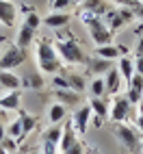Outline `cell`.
I'll return each instance as SVG.
<instances>
[{
    "mask_svg": "<svg viewBox=\"0 0 143 154\" xmlns=\"http://www.w3.org/2000/svg\"><path fill=\"white\" fill-rule=\"evenodd\" d=\"M35 61H37L39 74L44 76H54L63 69V61L59 59L56 48L48 37H39L35 42Z\"/></svg>",
    "mask_w": 143,
    "mask_h": 154,
    "instance_id": "1",
    "label": "cell"
},
{
    "mask_svg": "<svg viewBox=\"0 0 143 154\" xmlns=\"http://www.w3.org/2000/svg\"><path fill=\"white\" fill-rule=\"evenodd\" d=\"M54 48L59 52V59L63 61V65H87V52L83 50V46H80L74 37H59L54 42Z\"/></svg>",
    "mask_w": 143,
    "mask_h": 154,
    "instance_id": "2",
    "label": "cell"
},
{
    "mask_svg": "<svg viewBox=\"0 0 143 154\" xmlns=\"http://www.w3.org/2000/svg\"><path fill=\"white\" fill-rule=\"evenodd\" d=\"M80 22L85 24L89 39L93 42L96 46H106V44H113V33L108 30L104 17H98V15H91L87 11H80Z\"/></svg>",
    "mask_w": 143,
    "mask_h": 154,
    "instance_id": "3",
    "label": "cell"
},
{
    "mask_svg": "<svg viewBox=\"0 0 143 154\" xmlns=\"http://www.w3.org/2000/svg\"><path fill=\"white\" fill-rule=\"evenodd\" d=\"M135 13H132V9H126V7H115V9H108L106 15H104V22L108 26L111 33H117L119 28H126L135 22Z\"/></svg>",
    "mask_w": 143,
    "mask_h": 154,
    "instance_id": "4",
    "label": "cell"
},
{
    "mask_svg": "<svg viewBox=\"0 0 143 154\" xmlns=\"http://www.w3.org/2000/svg\"><path fill=\"white\" fill-rule=\"evenodd\" d=\"M115 137L117 141L124 146L130 154H139V146H141V135H139V130L135 126H130V124H115Z\"/></svg>",
    "mask_w": 143,
    "mask_h": 154,
    "instance_id": "5",
    "label": "cell"
},
{
    "mask_svg": "<svg viewBox=\"0 0 143 154\" xmlns=\"http://www.w3.org/2000/svg\"><path fill=\"white\" fill-rule=\"evenodd\" d=\"M132 113V104L126 100V96H113L111 102V111H108V119L113 124H124Z\"/></svg>",
    "mask_w": 143,
    "mask_h": 154,
    "instance_id": "6",
    "label": "cell"
},
{
    "mask_svg": "<svg viewBox=\"0 0 143 154\" xmlns=\"http://www.w3.org/2000/svg\"><path fill=\"white\" fill-rule=\"evenodd\" d=\"M26 61V50L20 48V46H9L5 48V52L0 54V72L2 69H13V67H20Z\"/></svg>",
    "mask_w": 143,
    "mask_h": 154,
    "instance_id": "7",
    "label": "cell"
},
{
    "mask_svg": "<svg viewBox=\"0 0 143 154\" xmlns=\"http://www.w3.org/2000/svg\"><path fill=\"white\" fill-rule=\"evenodd\" d=\"M96 57L100 59H106V61H119L121 57H126L128 54V48L126 46H117V44H106V46H96Z\"/></svg>",
    "mask_w": 143,
    "mask_h": 154,
    "instance_id": "8",
    "label": "cell"
},
{
    "mask_svg": "<svg viewBox=\"0 0 143 154\" xmlns=\"http://www.w3.org/2000/svg\"><path fill=\"white\" fill-rule=\"evenodd\" d=\"M126 100L130 104H141L143 102V76L141 74H135L132 80L126 85V91H124Z\"/></svg>",
    "mask_w": 143,
    "mask_h": 154,
    "instance_id": "9",
    "label": "cell"
},
{
    "mask_svg": "<svg viewBox=\"0 0 143 154\" xmlns=\"http://www.w3.org/2000/svg\"><path fill=\"white\" fill-rule=\"evenodd\" d=\"M104 85H106V96H119L121 87H126L124 78H121L119 69L117 67H111L104 76Z\"/></svg>",
    "mask_w": 143,
    "mask_h": 154,
    "instance_id": "10",
    "label": "cell"
},
{
    "mask_svg": "<svg viewBox=\"0 0 143 154\" xmlns=\"http://www.w3.org/2000/svg\"><path fill=\"white\" fill-rule=\"evenodd\" d=\"M76 143H78V132H76L74 124H72V119H69L63 126V135H61V143H59V154L67 152L69 148H74Z\"/></svg>",
    "mask_w": 143,
    "mask_h": 154,
    "instance_id": "11",
    "label": "cell"
},
{
    "mask_svg": "<svg viewBox=\"0 0 143 154\" xmlns=\"http://www.w3.org/2000/svg\"><path fill=\"white\" fill-rule=\"evenodd\" d=\"M89 117H91L89 104H85V106H80V109L74 111V115H72V124H74V128H76L78 135H85V132H87V128H89Z\"/></svg>",
    "mask_w": 143,
    "mask_h": 154,
    "instance_id": "12",
    "label": "cell"
},
{
    "mask_svg": "<svg viewBox=\"0 0 143 154\" xmlns=\"http://www.w3.org/2000/svg\"><path fill=\"white\" fill-rule=\"evenodd\" d=\"M17 20V7L11 2V0H0V24L2 26H15Z\"/></svg>",
    "mask_w": 143,
    "mask_h": 154,
    "instance_id": "13",
    "label": "cell"
},
{
    "mask_svg": "<svg viewBox=\"0 0 143 154\" xmlns=\"http://www.w3.org/2000/svg\"><path fill=\"white\" fill-rule=\"evenodd\" d=\"M89 109H91V115L93 117H98V119H108V111H111V100H108V96H104V98H91V102H89Z\"/></svg>",
    "mask_w": 143,
    "mask_h": 154,
    "instance_id": "14",
    "label": "cell"
},
{
    "mask_svg": "<svg viewBox=\"0 0 143 154\" xmlns=\"http://www.w3.org/2000/svg\"><path fill=\"white\" fill-rule=\"evenodd\" d=\"M35 37H37V30L35 28H30V26H26L24 22L20 24V28H17V35H15V46H20V48H30L35 44Z\"/></svg>",
    "mask_w": 143,
    "mask_h": 154,
    "instance_id": "15",
    "label": "cell"
},
{
    "mask_svg": "<svg viewBox=\"0 0 143 154\" xmlns=\"http://www.w3.org/2000/svg\"><path fill=\"white\" fill-rule=\"evenodd\" d=\"M22 87V78H20L13 69H2L0 72V89L5 91H20Z\"/></svg>",
    "mask_w": 143,
    "mask_h": 154,
    "instance_id": "16",
    "label": "cell"
},
{
    "mask_svg": "<svg viewBox=\"0 0 143 154\" xmlns=\"http://www.w3.org/2000/svg\"><path fill=\"white\" fill-rule=\"evenodd\" d=\"M20 102H22V94L20 91H0V109L2 111H17Z\"/></svg>",
    "mask_w": 143,
    "mask_h": 154,
    "instance_id": "17",
    "label": "cell"
},
{
    "mask_svg": "<svg viewBox=\"0 0 143 154\" xmlns=\"http://www.w3.org/2000/svg\"><path fill=\"white\" fill-rule=\"evenodd\" d=\"M113 67V63L106 59H100V57H91L87 59V72L91 76H106V72Z\"/></svg>",
    "mask_w": 143,
    "mask_h": 154,
    "instance_id": "18",
    "label": "cell"
},
{
    "mask_svg": "<svg viewBox=\"0 0 143 154\" xmlns=\"http://www.w3.org/2000/svg\"><path fill=\"white\" fill-rule=\"evenodd\" d=\"M108 9H111L108 0H85L80 5V11H87L91 15H98V17H104Z\"/></svg>",
    "mask_w": 143,
    "mask_h": 154,
    "instance_id": "19",
    "label": "cell"
},
{
    "mask_svg": "<svg viewBox=\"0 0 143 154\" xmlns=\"http://www.w3.org/2000/svg\"><path fill=\"white\" fill-rule=\"evenodd\" d=\"M63 72V76L67 78V83H69V89H74L76 94H83V91H87L89 83H87V78L83 74H78V72H69V69H61Z\"/></svg>",
    "mask_w": 143,
    "mask_h": 154,
    "instance_id": "20",
    "label": "cell"
},
{
    "mask_svg": "<svg viewBox=\"0 0 143 154\" xmlns=\"http://www.w3.org/2000/svg\"><path fill=\"white\" fill-rule=\"evenodd\" d=\"M69 20H72L69 13H56V11H50V13L41 20V24H46L48 28H65V26L69 24Z\"/></svg>",
    "mask_w": 143,
    "mask_h": 154,
    "instance_id": "21",
    "label": "cell"
},
{
    "mask_svg": "<svg viewBox=\"0 0 143 154\" xmlns=\"http://www.w3.org/2000/svg\"><path fill=\"white\" fill-rule=\"evenodd\" d=\"M117 69H119L121 78H124V83L128 85L130 80H132V76L137 74V72H135V59H130L128 54H126V57H121V59L117 61Z\"/></svg>",
    "mask_w": 143,
    "mask_h": 154,
    "instance_id": "22",
    "label": "cell"
},
{
    "mask_svg": "<svg viewBox=\"0 0 143 154\" xmlns=\"http://www.w3.org/2000/svg\"><path fill=\"white\" fill-rule=\"evenodd\" d=\"M67 117V106L65 104H61V102H54V104H50L48 106V122H50V126H54V124H61Z\"/></svg>",
    "mask_w": 143,
    "mask_h": 154,
    "instance_id": "23",
    "label": "cell"
},
{
    "mask_svg": "<svg viewBox=\"0 0 143 154\" xmlns=\"http://www.w3.org/2000/svg\"><path fill=\"white\" fill-rule=\"evenodd\" d=\"M54 100L61 102V104H76V102L80 100V94H76L74 89H56L54 91Z\"/></svg>",
    "mask_w": 143,
    "mask_h": 154,
    "instance_id": "24",
    "label": "cell"
},
{
    "mask_svg": "<svg viewBox=\"0 0 143 154\" xmlns=\"http://www.w3.org/2000/svg\"><path fill=\"white\" fill-rule=\"evenodd\" d=\"M89 94L91 98H104L106 96V85H104V76H93L89 80Z\"/></svg>",
    "mask_w": 143,
    "mask_h": 154,
    "instance_id": "25",
    "label": "cell"
},
{
    "mask_svg": "<svg viewBox=\"0 0 143 154\" xmlns=\"http://www.w3.org/2000/svg\"><path fill=\"white\" fill-rule=\"evenodd\" d=\"M20 119H22V135H24V139H26L30 132L35 130V126H37V117L30 115V113H20Z\"/></svg>",
    "mask_w": 143,
    "mask_h": 154,
    "instance_id": "26",
    "label": "cell"
},
{
    "mask_svg": "<svg viewBox=\"0 0 143 154\" xmlns=\"http://www.w3.org/2000/svg\"><path fill=\"white\" fill-rule=\"evenodd\" d=\"M61 135H63V128H61L59 124H54V126H50V128L44 132V141L59 146V143H61Z\"/></svg>",
    "mask_w": 143,
    "mask_h": 154,
    "instance_id": "27",
    "label": "cell"
},
{
    "mask_svg": "<svg viewBox=\"0 0 143 154\" xmlns=\"http://www.w3.org/2000/svg\"><path fill=\"white\" fill-rule=\"evenodd\" d=\"M48 9L50 11H56V13H69L74 9V2L72 0H50Z\"/></svg>",
    "mask_w": 143,
    "mask_h": 154,
    "instance_id": "28",
    "label": "cell"
},
{
    "mask_svg": "<svg viewBox=\"0 0 143 154\" xmlns=\"http://www.w3.org/2000/svg\"><path fill=\"white\" fill-rule=\"evenodd\" d=\"M44 74H30V76H26L24 80H22V85H26V87H30V89H41L44 87V78H41Z\"/></svg>",
    "mask_w": 143,
    "mask_h": 154,
    "instance_id": "29",
    "label": "cell"
},
{
    "mask_svg": "<svg viewBox=\"0 0 143 154\" xmlns=\"http://www.w3.org/2000/svg\"><path fill=\"white\" fill-rule=\"evenodd\" d=\"M50 85H52V89H69V83H67V78L63 76V72H59V74L54 76H50Z\"/></svg>",
    "mask_w": 143,
    "mask_h": 154,
    "instance_id": "30",
    "label": "cell"
},
{
    "mask_svg": "<svg viewBox=\"0 0 143 154\" xmlns=\"http://www.w3.org/2000/svg\"><path fill=\"white\" fill-rule=\"evenodd\" d=\"M24 24L37 30L39 26H41V17L37 15V11H33V9H30V11H26V15H24Z\"/></svg>",
    "mask_w": 143,
    "mask_h": 154,
    "instance_id": "31",
    "label": "cell"
},
{
    "mask_svg": "<svg viewBox=\"0 0 143 154\" xmlns=\"http://www.w3.org/2000/svg\"><path fill=\"white\" fill-rule=\"evenodd\" d=\"M135 126L139 132H143V102L139 104V111H137V119H135Z\"/></svg>",
    "mask_w": 143,
    "mask_h": 154,
    "instance_id": "32",
    "label": "cell"
},
{
    "mask_svg": "<svg viewBox=\"0 0 143 154\" xmlns=\"http://www.w3.org/2000/svg\"><path fill=\"white\" fill-rule=\"evenodd\" d=\"M63 154H87V152H85V148H83V143L78 141L74 148H69V150H67V152H63Z\"/></svg>",
    "mask_w": 143,
    "mask_h": 154,
    "instance_id": "33",
    "label": "cell"
},
{
    "mask_svg": "<svg viewBox=\"0 0 143 154\" xmlns=\"http://www.w3.org/2000/svg\"><path fill=\"white\" fill-rule=\"evenodd\" d=\"M135 72L143 76V57H135Z\"/></svg>",
    "mask_w": 143,
    "mask_h": 154,
    "instance_id": "34",
    "label": "cell"
},
{
    "mask_svg": "<svg viewBox=\"0 0 143 154\" xmlns=\"http://www.w3.org/2000/svg\"><path fill=\"white\" fill-rule=\"evenodd\" d=\"M135 54L137 57H143V35L137 39V46H135Z\"/></svg>",
    "mask_w": 143,
    "mask_h": 154,
    "instance_id": "35",
    "label": "cell"
},
{
    "mask_svg": "<svg viewBox=\"0 0 143 154\" xmlns=\"http://www.w3.org/2000/svg\"><path fill=\"white\" fill-rule=\"evenodd\" d=\"M132 13H135V17H137V20H141V22H143V5H141V2H139L135 9H132Z\"/></svg>",
    "mask_w": 143,
    "mask_h": 154,
    "instance_id": "36",
    "label": "cell"
},
{
    "mask_svg": "<svg viewBox=\"0 0 143 154\" xmlns=\"http://www.w3.org/2000/svg\"><path fill=\"white\" fill-rule=\"evenodd\" d=\"M5 137H7V128H5L2 124H0V141H2Z\"/></svg>",
    "mask_w": 143,
    "mask_h": 154,
    "instance_id": "37",
    "label": "cell"
},
{
    "mask_svg": "<svg viewBox=\"0 0 143 154\" xmlns=\"http://www.w3.org/2000/svg\"><path fill=\"white\" fill-rule=\"evenodd\" d=\"M0 154H11V152H9V150L2 146V143H0Z\"/></svg>",
    "mask_w": 143,
    "mask_h": 154,
    "instance_id": "38",
    "label": "cell"
},
{
    "mask_svg": "<svg viewBox=\"0 0 143 154\" xmlns=\"http://www.w3.org/2000/svg\"><path fill=\"white\" fill-rule=\"evenodd\" d=\"M72 2H74V7H80V5L85 2V0H72Z\"/></svg>",
    "mask_w": 143,
    "mask_h": 154,
    "instance_id": "39",
    "label": "cell"
},
{
    "mask_svg": "<svg viewBox=\"0 0 143 154\" xmlns=\"http://www.w3.org/2000/svg\"><path fill=\"white\" fill-rule=\"evenodd\" d=\"M139 154H143V137H141V146H139Z\"/></svg>",
    "mask_w": 143,
    "mask_h": 154,
    "instance_id": "40",
    "label": "cell"
},
{
    "mask_svg": "<svg viewBox=\"0 0 143 154\" xmlns=\"http://www.w3.org/2000/svg\"><path fill=\"white\" fill-rule=\"evenodd\" d=\"M13 154H26V152H24V150H20V148H17V150H15Z\"/></svg>",
    "mask_w": 143,
    "mask_h": 154,
    "instance_id": "41",
    "label": "cell"
},
{
    "mask_svg": "<svg viewBox=\"0 0 143 154\" xmlns=\"http://www.w3.org/2000/svg\"><path fill=\"white\" fill-rule=\"evenodd\" d=\"M139 2H141V5H143V0H139Z\"/></svg>",
    "mask_w": 143,
    "mask_h": 154,
    "instance_id": "42",
    "label": "cell"
}]
</instances>
